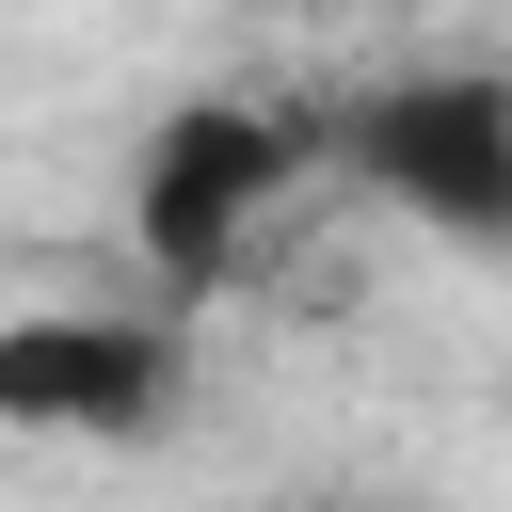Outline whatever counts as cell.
Segmentation results:
<instances>
[{
  "instance_id": "obj_1",
  "label": "cell",
  "mask_w": 512,
  "mask_h": 512,
  "mask_svg": "<svg viewBox=\"0 0 512 512\" xmlns=\"http://www.w3.org/2000/svg\"><path fill=\"white\" fill-rule=\"evenodd\" d=\"M304 160H320V128L272 112V96H192V112H160L144 160H128V240H144V272H160L176 304L224 288V272L256 256V224L304 192Z\"/></svg>"
},
{
  "instance_id": "obj_2",
  "label": "cell",
  "mask_w": 512,
  "mask_h": 512,
  "mask_svg": "<svg viewBox=\"0 0 512 512\" xmlns=\"http://www.w3.org/2000/svg\"><path fill=\"white\" fill-rule=\"evenodd\" d=\"M336 160L448 256H512V80L496 64H416V80H368L336 112Z\"/></svg>"
},
{
  "instance_id": "obj_3",
  "label": "cell",
  "mask_w": 512,
  "mask_h": 512,
  "mask_svg": "<svg viewBox=\"0 0 512 512\" xmlns=\"http://www.w3.org/2000/svg\"><path fill=\"white\" fill-rule=\"evenodd\" d=\"M0 416L80 432V448H144L192 416V336L128 320V304H16L0 320Z\"/></svg>"
},
{
  "instance_id": "obj_4",
  "label": "cell",
  "mask_w": 512,
  "mask_h": 512,
  "mask_svg": "<svg viewBox=\"0 0 512 512\" xmlns=\"http://www.w3.org/2000/svg\"><path fill=\"white\" fill-rule=\"evenodd\" d=\"M320 512H416V496H320Z\"/></svg>"
}]
</instances>
